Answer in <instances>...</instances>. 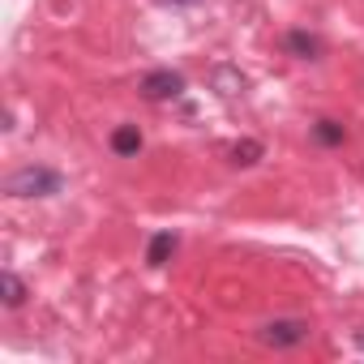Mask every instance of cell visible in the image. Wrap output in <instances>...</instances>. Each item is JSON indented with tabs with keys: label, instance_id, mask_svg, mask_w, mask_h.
<instances>
[{
	"label": "cell",
	"instance_id": "obj_8",
	"mask_svg": "<svg viewBox=\"0 0 364 364\" xmlns=\"http://www.w3.org/2000/svg\"><path fill=\"white\" fill-rule=\"evenodd\" d=\"M262 154H266V146H262V141H253V137H245V141L228 146V159H232L236 167H253V163H257Z\"/></svg>",
	"mask_w": 364,
	"mask_h": 364
},
{
	"label": "cell",
	"instance_id": "obj_4",
	"mask_svg": "<svg viewBox=\"0 0 364 364\" xmlns=\"http://www.w3.org/2000/svg\"><path fill=\"white\" fill-rule=\"evenodd\" d=\"M283 52L296 56V60H321L326 43H321L313 31H287V35H283Z\"/></svg>",
	"mask_w": 364,
	"mask_h": 364
},
{
	"label": "cell",
	"instance_id": "obj_5",
	"mask_svg": "<svg viewBox=\"0 0 364 364\" xmlns=\"http://www.w3.org/2000/svg\"><path fill=\"white\" fill-rule=\"evenodd\" d=\"M141 129L137 124H116L112 129V154H120V159H137L141 154Z\"/></svg>",
	"mask_w": 364,
	"mask_h": 364
},
{
	"label": "cell",
	"instance_id": "obj_3",
	"mask_svg": "<svg viewBox=\"0 0 364 364\" xmlns=\"http://www.w3.org/2000/svg\"><path fill=\"white\" fill-rule=\"evenodd\" d=\"M141 99L150 103H163V99H180L185 95V73H176V69H150L141 82H137Z\"/></svg>",
	"mask_w": 364,
	"mask_h": 364
},
{
	"label": "cell",
	"instance_id": "obj_12",
	"mask_svg": "<svg viewBox=\"0 0 364 364\" xmlns=\"http://www.w3.org/2000/svg\"><path fill=\"white\" fill-rule=\"evenodd\" d=\"M355 347H360V351H364V330H355Z\"/></svg>",
	"mask_w": 364,
	"mask_h": 364
},
{
	"label": "cell",
	"instance_id": "obj_9",
	"mask_svg": "<svg viewBox=\"0 0 364 364\" xmlns=\"http://www.w3.org/2000/svg\"><path fill=\"white\" fill-rule=\"evenodd\" d=\"M0 287H5V309H22V304H26V296H31V291H26V283H22L14 270L0 274Z\"/></svg>",
	"mask_w": 364,
	"mask_h": 364
},
{
	"label": "cell",
	"instance_id": "obj_10",
	"mask_svg": "<svg viewBox=\"0 0 364 364\" xmlns=\"http://www.w3.org/2000/svg\"><path fill=\"white\" fill-rule=\"evenodd\" d=\"M215 86H219V95H228V99H232V95H245V77H240L236 69H219V73H215Z\"/></svg>",
	"mask_w": 364,
	"mask_h": 364
},
{
	"label": "cell",
	"instance_id": "obj_7",
	"mask_svg": "<svg viewBox=\"0 0 364 364\" xmlns=\"http://www.w3.org/2000/svg\"><path fill=\"white\" fill-rule=\"evenodd\" d=\"M313 141H317V146H326V150H330V146H343V141H347V129H343L338 120L321 116V120L313 124Z\"/></svg>",
	"mask_w": 364,
	"mask_h": 364
},
{
	"label": "cell",
	"instance_id": "obj_6",
	"mask_svg": "<svg viewBox=\"0 0 364 364\" xmlns=\"http://www.w3.org/2000/svg\"><path fill=\"white\" fill-rule=\"evenodd\" d=\"M176 245H180V236L176 232H154L150 236V245H146V266H167L171 262V253H176Z\"/></svg>",
	"mask_w": 364,
	"mask_h": 364
},
{
	"label": "cell",
	"instance_id": "obj_1",
	"mask_svg": "<svg viewBox=\"0 0 364 364\" xmlns=\"http://www.w3.org/2000/svg\"><path fill=\"white\" fill-rule=\"evenodd\" d=\"M5 193L9 198H56L65 193V176L56 167H18L14 176H5Z\"/></svg>",
	"mask_w": 364,
	"mask_h": 364
},
{
	"label": "cell",
	"instance_id": "obj_2",
	"mask_svg": "<svg viewBox=\"0 0 364 364\" xmlns=\"http://www.w3.org/2000/svg\"><path fill=\"white\" fill-rule=\"evenodd\" d=\"M309 338H313V326L304 317H274V321L257 326V343L274 347V351H291V347H300Z\"/></svg>",
	"mask_w": 364,
	"mask_h": 364
},
{
	"label": "cell",
	"instance_id": "obj_11",
	"mask_svg": "<svg viewBox=\"0 0 364 364\" xmlns=\"http://www.w3.org/2000/svg\"><path fill=\"white\" fill-rule=\"evenodd\" d=\"M159 5H171V9H198V5H206V0H159Z\"/></svg>",
	"mask_w": 364,
	"mask_h": 364
}]
</instances>
